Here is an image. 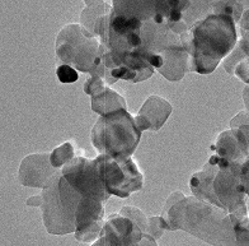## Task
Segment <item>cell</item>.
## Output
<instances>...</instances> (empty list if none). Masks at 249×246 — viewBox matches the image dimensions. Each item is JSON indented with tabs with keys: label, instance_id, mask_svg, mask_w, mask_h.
Segmentation results:
<instances>
[{
	"label": "cell",
	"instance_id": "4",
	"mask_svg": "<svg viewBox=\"0 0 249 246\" xmlns=\"http://www.w3.org/2000/svg\"><path fill=\"white\" fill-rule=\"evenodd\" d=\"M56 76L61 83H74L79 79V74L70 65H61L56 69Z\"/></svg>",
	"mask_w": 249,
	"mask_h": 246
},
{
	"label": "cell",
	"instance_id": "2",
	"mask_svg": "<svg viewBox=\"0 0 249 246\" xmlns=\"http://www.w3.org/2000/svg\"><path fill=\"white\" fill-rule=\"evenodd\" d=\"M82 198L71 186L61 179L59 185V198L51 194L47 187L42 197L43 222L46 230L55 235H65L76 231V212Z\"/></svg>",
	"mask_w": 249,
	"mask_h": 246
},
{
	"label": "cell",
	"instance_id": "1",
	"mask_svg": "<svg viewBox=\"0 0 249 246\" xmlns=\"http://www.w3.org/2000/svg\"><path fill=\"white\" fill-rule=\"evenodd\" d=\"M163 216L164 228H182L213 246H236L234 226L240 220L213 204L186 199L164 210Z\"/></svg>",
	"mask_w": 249,
	"mask_h": 246
},
{
	"label": "cell",
	"instance_id": "5",
	"mask_svg": "<svg viewBox=\"0 0 249 246\" xmlns=\"http://www.w3.org/2000/svg\"><path fill=\"white\" fill-rule=\"evenodd\" d=\"M140 246H157V244H155L154 239L151 237V235H149V233H142Z\"/></svg>",
	"mask_w": 249,
	"mask_h": 246
},
{
	"label": "cell",
	"instance_id": "3",
	"mask_svg": "<svg viewBox=\"0 0 249 246\" xmlns=\"http://www.w3.org/2000/svg\"><path fill=\"white\" fill-rule=\"evenodd\" d=\"M142 232L130 218L112 214L93 246H140Z\"/></svg>",
	"mask_w": 249,
	"mask_h": 246
}]
</instances>
